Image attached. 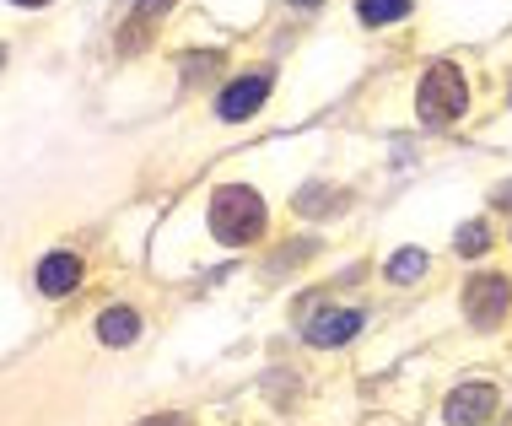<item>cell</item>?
<instances>
[{
  "label": "cell",
  "instance_id": "ba28073f",
  "mask_svg": "<svg viewBox=\"0 0 512 426\" xmlns=\"http://www.w3.org/2000/svg\"><path fill=\"white\" fill-rule=\"evenodd\" d=\"M168 6H173V0H141V6H135V17L119 27V49H124V54L141 49V38L151 33V27H157V17H162Z\"/></svg>",
  "mask_w": 512,
  "mask_h": 426
},
{
  "label": "cell",
  "instance_id": "30bf717a",
  "mask_svg": "<svg viewBox=\"0 0 512 426\" xmlns=\"http://www.w3.org/2000/svg\"><path fill=\"white\" fill-rule=\"evenodd\" d=\"M415 0H356V17H362L367 27H383V22H399L410 17Z\"/></svg>",
  "mask_w": 512,
  "mask_h": 426
},
{
  "label": "cell",
  "instance_id": "8fae6325",
  "mask_svg": "<svg viewBox=\"0 0 512 426\" xmlns=\"http://www.w3.org/2000/svg\"><path fill=\"white\" fill-rule=\"evenodd\" d=\"M421 270H426V254H421V249H399V254L389 259V276H394V281H415Z\"/></svg>",
  "mask_w": 512,
  "mask_h": 426
},
{
  "label": "cell",
  "instance_id": "8992f818",
  "mask_svg": "<svg viewBox=\"0 0 512 426\" xmlns=\"http://www.w3.org/2000/svg\"><path fill=\"white\" fill-rule=\"evenodd\" d=\"M81 286V259L76 254H49V259H38V292L44 297H65V292H76Z\"/></svg>",
  "mask_w": 512,
  "mask_h": 426
},
{
  "label": "cell",
  "instance_id": "7a4b0ae2",
  "mask_svg": "<svg viewBox=\"0 0 512 426\" xmlns=\"http://www.w3.org/2000/svg\"><path fill=\"white\" fill-rule=\"evenodd\" d=\"M415 108H421V119L426 125H453V119L469 108V87H464V76H459V65H432V71L421 76V92H415Z\"/></svg>",
  "mask_w": 512,
  "mask_h": 426
},
{
  "label": "cell",
  "instance_id": "5b68a950",
  "mask_svg": "<svg viewBox=\"0 0 512 426\" xmlns=\"http://www.w3.org/2000/svg\"><path fill=\"white\" fill-rule=\"evenodd\" d=\"M491 410H496L491 383H459V389L448 394V405H442V416H448V426H480Z\"/></svg>",
  "mask_w": 512,
  "mask_h": 426
},
{
  "label": "cell",
  "instance_id": "277c9868",
  "mask_svg": "<svg viewBox=\"0 0 512 426\" xmlns=\"http://www.w3.org/2000/svg\"><path fill=\"white\" fill-rule=\"evenodd\" d=\"M265 98H270V76L265 71L238 76V81H227V92L216 98V114L227 119V125H238V119H248L254 108H265Z\"/></svg>",
  "mask_w": 512,
  "mask_h": 426
},
{
  "label": "cell",
  "instance_id": "5bb4252c",
  "mask_svg": "<svg viewBox=\"0 0 512 426\" xmlns=\"http://www.w3.org/2000/svg\"><path fill=\"white\" fill-rule=\"evenodd\" d=\"M141 426H189L184 416H151V421H141Z\"/></svg>",
  "mask_w": 512,
  "mask_h": 426
},
{
  "label": "cell",
  "instance_id": "7c38bea8",
  "mask_svg": "<svg viewBox=\"0 0 512 426\" xmlns=\"http://www.w3.org/2000/svg\"><path fill=\"white\" fill-rule=\"evenodd\" d=\"M486 238H491V232L480 227V222H475V227H459V249H464V254H480V249H486Z\"/></svg>",
  "mask_w": 512,
  "mask_h": 426
},
{
  "label": "cell",
  "instance_id": "9a60e30c",
  "mask_svg": "<svg viewBox=\"0 0 512 426\" xmlns=\"http://www.w3.org/2000/svg\"><path fill=\"white\" fill-rule=\"evenodd\" d=\"M292 6H302V11H313V6H324V0H292Z\"/></svg>",
  "mask_w": 512,
  "mask_h": 426
},
{
  "label": "cell",
  "instance_id": "52a82bcc",
  "mask_svg": "<svg viewBox=\"0 0 512 426\" xmlns=\"http://www.w3.org/2000/svg\"><path fill=\"white\" fill-rule=\"evenodd\" d=\"M356 329H362V313L356 308H329V313H318V319L308 324V340L313 346H345Z\"/></svg>",
  "mask_w": 512,
  "mask_h": 426
},
{
  "label": "cell",
  "instance_id": "9c48e42d",
  "mask_svg": "<svg viewBox=\"0 0 512 426\" xmlns=\"http://www.w3.org/2000/svg\"><path fill=\"white\" fill-rule=\"evenodd\" d=\"M135 335H141V319H135L130 308H108L98 319V340H103V346H130Z\"/></svg>",
  "mask_w": 512,
  "mask_h": 426
},
{
  "label": "cell",
  "instance_id": "2e32d148",
  "mask_svg": "<svg viewBox=\"0 0 512 426\" xmlns=\"http://www.w3.org/2000/svg\"><path fill=\"white\" fill-rule=\"evenodd\" d=\"M17 6H49V0H17Z\"/></svg>",
  "mask_w": 512,
  "mask_h": 426
},
{
  "label": "cell",
  "instance_id": "3957f363",
  "mask_svg": "<svg viewBox=\"0 0 512 426\" xmlns=\"http://www.w3.org/2000/svg\"><path fill=\"white\" fill-rule=\"evenodd\" d=\"M512 308V281L507 276H469L464 286V313L475 329H496Z\"/></svg>",
  "mask_w": 512,
  "mask_h": 426
},
{
  "label": "cell",
  "instance_id": "6da1fadb",
  "mask_svg": "<svg viewBox=\"0 0 512 426\" xmlns=\"http://www.w3.org/2000/svg\"><path fill=\"white\" fill-rule=\"evenodd\" d=\"M211 232L221 243H254L265 232V200L243 184H227L211 195Z\"/></svg>",
  "mask_w": 512,
  "mask_h": 426
},
{
  "label": "cell",
  "instance_id": "4fadbf2b",
  "mask_svg": "<svg viewBox=\"0 0 512 426\" xmlns=\"http://www.w3.org/2000/svg\"><path fill=\"white\" fill-rule=\"evenodd\" d=\"M216 65H221V54H195V60L184 65V76L195 81V76H205V71H216Z\"/></svg>",
  "mask_w": 512,
  "mask_h": 426
}]
</instances>
